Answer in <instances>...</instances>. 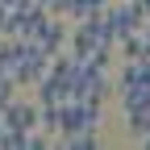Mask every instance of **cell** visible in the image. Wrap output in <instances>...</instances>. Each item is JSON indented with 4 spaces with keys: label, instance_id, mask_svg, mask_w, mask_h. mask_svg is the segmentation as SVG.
Here are the masks:
<instances>
[{
    "label": "cell",
    "instance_id": "52a82bcc",
    "mask_svg": "<svg viewBox=\"0 0 150 150\" xmlns=\"http://www.w3.org/2000/svg\"><path fill=\"white\" fill-rule=\"evenodd\" d=\"M63 146H71V150H92V146H96V134H75V138H67Z\"/></svg>",
    "mask_w": 150,
    "mask_h": 150
},
{
    "label": "cell",
    "instance_id": "8992f818",
    "mask_svg": "<svg viewBox=\"0 0 150 150\" xmlns=\"http://www.w3.org/2000/svg\"><path fill=\"white\" fill-rule=\"evenodd\" d=\"M129 138H134V142H146L150 138V104H142V108L129 112Z\"/></svg>",
    "mask_w": 150,
    "mask_h": 150
},
{
    "label": "cell",
    "instance_id": "3957f363",
    "mask_svg": "<svg viewBox=\"0 0 150 150\" xmlns=\"http://www.w3.org/2000/svg\"><path fill=\"white\" fill-rule=\"evenodd\" d=\"M50 71V54L38 46V42H25V54H21V67H17V88H38V79Z\"/></svg>",
    "mask_w": 150,
    "mask_h": 150
},
{
    "label": "cell",
    "instance_id": "7a4b0ae2",
    "mask_svg": "<svg viewBox=\"0 0 150 150\" xmlns=\"http://www.w3.org/2000/svg\"><path fill=\"white\" fill-rule=\"evenodd\" d=\"M38 117H42V108L38 104H25V100H8L4 108H0V129H13V134H29V129H38Z\"/></svg>",
    "mask_w": 150,
    "mask_h": 150
},
{
    "label": "cell",
    "instance_id": "6da1fadb",
    "mask_svg": "<svg viewBox=\"0 0 150 150\" xmlns=\"http://www.w3.org/2000/svg\"><path fill=\"white\" fill-rule=\"evenodd\" d=\"M100 108L104 104H96V100H63L59 104V134H63V142L75 138V134H96Z\"/></svg>",
    "mask_w": 150,
    "mask_h": 150
},
{
    "label": "cell",
    "instance_id": "ba28073f",
    "mask_svg": "<svg viewBox=\"0 0 150 150\" xmlns=\"http://www.w3.org/2000/svg\"><path fill=\"white\" fill-rule=\"evenodd\" d=\"M0 138H4V129H0Z\"/></svg>",
    "mask_w": 150,
    "mask_h": 150
},
{
    "label": "cell",
    "instance_id": "277c9868",
    "mask_svg": "<svg viewBox=\"0 0 150 150\" xmlns=\"http://www.w3.org/2000/svg\"><path fill=\"white\" fill-rule=\"evenodd\" d=\"M21 54H25V42L17 33L0 38V75H8V79L17 83V67H21Z\"/></svg>",
    "mask_w": 150,
    "mask_h": 150
},
{
    "label": "cell",
    "instance_id": "30bf717a",
    "mask_svg": "<svg viewBox=\"0 0 150 150\" xmlns=\"http://www.w3.org/2000/svg\"><path fill=\"white\" fill-rule=\"evenodd\" d=\"M146 146H150V138H146Z\"/></svg>",
    "mask_w": 150,
    "mask_h": 150
},
{
    "label": "cell",
    "instance_id": "5b68a950",
    "mask_svg": "<svg viewBox=\"0 0 150 150\" xmlns=\"http://www.w3.org/2000/svg\"><path fill=\"white\" fill-rule=\"evenodd\" d=\"M108 8V0H63V17L67 21H83V17H96Z\"/></svg>",
    "mask_w": 150,
    "mask_h": 150
},
{
    "label": "cell",
    "instance_id": "9c48e42d",
    "mask_svg": "<svg viewBox=\"0 0 150 150\" xmlns=\"http://www.w3.org/2000/svg\"><path fill=\"white\" fill-rule=\"evenodd\" d=\"M0 108H4V100H0Z\"/></svg>",
    "mask_w": 150,
    "mask_h": 150
}]
</instances>
